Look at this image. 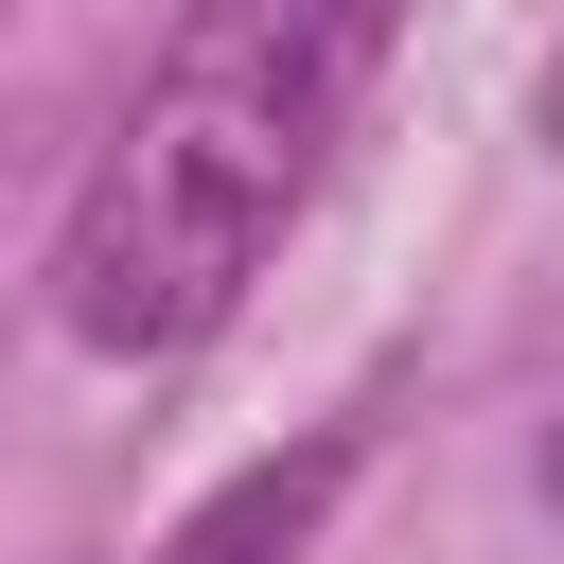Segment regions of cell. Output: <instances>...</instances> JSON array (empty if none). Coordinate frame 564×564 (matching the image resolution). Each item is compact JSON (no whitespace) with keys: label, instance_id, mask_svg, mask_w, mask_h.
<instances>
[{"label":"cell","instance_id":"cell-1","mask_svg":"<svg viewBox=\"0 0 564 564\" xmlns=\"http://www.w3.org/2000/svg\"><path fill=\"white\" fill-rule=\"evenodd\" d=\"M405 0H176L123 141L88 159L70 229H53V317L106 370H159L194 335H229V300L264 282V247L317 212L370 70H388Z\"/></svg>","mask_w":564,"mask_h":564},{"label":"cell","instance_id":"cell-2","mask_svg":"<svg viewBox=\"0 0 564 564\" xmlns=\"http://www.w3.org/2000/svg\"><path fill=\"white\" fill-rule=\"evenodd\" d=\"M335 494H352V423H317V441H282V458H247V476L159 546V564H300Z\"/></svg>","mask_w":564,"mask_h":564},{"label":"cell","instance_id":"cell-3","mask_svg":"<svg viewBox=\"0 0 564 564\" xmlns=\"http://www.w3.org/2000/svg\"><path fill=\"white\" fill-rule=\"evenodd\" d=\"M529 141L564 159V35H546V70H529Z\"/></svg>","mask_w":564,"mask_h":564},{"label":"cell","instance_id":"cell-4","mask_svg":"<svg viewBox=\"0 0 564 564\" xmlns=\"http://www.w3.org/2000/svg\"><path fill=\"white\" fill-rule=\"evenodd\" d=\"M529 476H546V511H564V388H546V441H529Z\"/></svg>","mask_w":564,"mask_h":564}]
</instances>
